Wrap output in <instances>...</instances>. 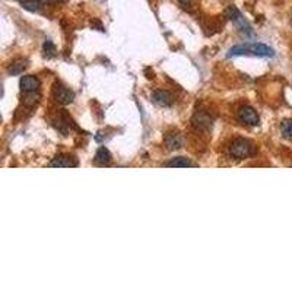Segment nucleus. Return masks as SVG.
Returning a JSON list of instances; mask_svg holds the SVG:
<instances>
[{
    "instance_id": "39448f33",
    "label": "nucleus",
    "mask_w": 292,
    "mask_h": 292,
    "mask_svg": "<svg viewBox=\"0 0 292 292\" xmlns=\"http://www.w3.org/2000/svg\"><path fill=\"white\" fill-rule=\"evenodd\" d=\"M238 118L249 126H257L260 121V117L257 114V111L250 105H243L238 108Z\"/></svg>"
},
{
    "instance_id": "9d476101",
    "label": "nucleus",
    "mask_w": 292,
    "mask_h": 292,
    "mask_svg": "<svg viewBox=\"0 0 292 292\" xmlns=\"http://www.w3.org/2000/svg\"><path fill=\"white\" fill-rule=\"evenodd\" d=\"M164 142H165V145H167L168 149L174 151V149H180L184 145V137L181 136L178 132H170V133L165 135Z\"/></svg>"
},
{
    "instance_id": "2eb2a0df",
    "label": "nucleus",
    "mask_w": 292,
    "mask_h": 292,
    "mask_svg": "<svg viewBox=\"0 0 292 292\" xmlns=\"http://www.w3.org/2000/svg\"><path fill=\"white\" fill-rule=\"evenodd\" d=\"M281 132H282V135L285 137H288V139H291L292 137V120H284L282 123H281Z\"/></svg>"
},
{
    "instance_id": "423d86ee",
    "label": "nucleus",
    "mask_w": 292,
    "mask_h": 292,
    "mask_svg": "<svg viewBox=\"0 0 292 292\" xmlns=\"http://www.w3.org/2000/svg\"><path fill=\"white\" fill-rule=\"evenodd\" d=\"M225 13H227V16L230 18V20H233L234 23L243 31V32H250L252 34V28H250V25L247 23V20L243 18V15H241V12L235 7V6H230L227 10H225Z\"/></svg>"
},
{
    "instance_id": "f3484780",
    "label": "nucleus",
    "mask_w": 292,
    "mask_h": 292,
    "mask_svg": "<svg viewBox=\"0 0 292 292\" xmlns=\"http://www.w3.org/2000/svg\"><path fill=\"white\" fill-rule=\"evenodd\" d=\"M44 3H57V1H61V0H42Z\"/></svg>"
},
{
    "instance_id": "dca6fc26",
    "label": "nucleus",
    "mask_w": 292,
    "mask_h": 292,
    "mask_svg": "<svg viewBox=\"0 0 292 292\" xmlns=\"http://www.w3.org/2000/svg\"><path fill=\"white\" fill-rule=\"evenodd\" d=\"M44 51H45V56H48V57H53L54 56L56 48H54V45H53L51 41H45L44 42Z\"/></svg>"
},
{
    "instance_id": "1a4fd4ad",
    "label": "nucleus",
    "mask_w": 292,
    "mask_h": 292,
    "mask_svg": "<svg viewBox=\"0 0 292 292\" xmlns=\"http://www.w3.org/2000/svg\"><path fill=\"white\" fill-rule=\"evenodd\" d=\"M50 167H56V168H72V167H78V159L75 156L70 155H57L53 158V161L50 162Z\"/></svg>"
},
{
    "instance_id": "a211bd4d",
    "label": "nucleus",
    "mask_w": 292,
    "mask_h": 292,
    "mask_svg": "<svg viewBox=\"0 0 292 292\" xmlns=\"http://www.w3.org/2000/svg\"><path fill=\"white\" fill-rule=\"evenodd\" d=\"M178 1H180V3H183V4H189L192 0H178Z\"/></svg>"
},
{
    "instance_id": "4468645a",
    "label": "nucleus",
    "mask_w": 292,
    "mask_h": 292,
    "mask_svg": "<svg viewBox=\"0 0 292 292\" xmlns=\"http://www.w3.org/2000/svg\"><path fill=\"white\" fill-rule=\"evenodd\" d=\"M20 4L23 9L29 12H38L41 9V1L39 0H20Z\"/></svg>"
},
{
    "instance_id": "0eeeda50",
    "label": "nucleus",
    "mask_w": 292,
    "mask_h": 292,
    "mask_svg": "<svg viewBox=\"0 0 292 292\" xmlns=\"http://www.w3.org/2000/svg\"><path fill=\"white\" fill-rule=\"evenodd\" d=\"M214 118L205 111H197L195 116L192 117V124L196 130H209L212 127Z\"/></svg>"
},
{
    "instance_id": "6ab92c4d",
    "label": "nucleus",
    "mask_w": 292,
    "mask_h": 292,
    "mask_svg": "<svg viewBox=\"0 0 292 292\" xmlns=\"http://www.w3.org/2000/svg\"><path fill=\"white\" fill-rule=\"evenodd\" d=\"M291 23H292V18H291Z\"/></svg>"
},
{
    "instance_id": "f257e3e1",
    "label": "nucleus",
    "mask_w": 292,
    "mask_h": 292,
    "mask_svg": "<svg viewBox=\"0 0 292 292\" xmlns=\"http://www.w3.org/2000/svg\"><path fill=\"white\" fill-rule=\"evenodd\" d=\"M237 56H256V57H273L275 50L266 44L252 42V44H241L230 48L227 57H237Z\"/></svg>"
},
{
    "instance_id": "6e6552de",
    "label": "nucleus",
    "mask_w": 292,
    "mask_h": 292,
    "mask_svg": "<svg viewBox=\"0 0 292 292\" xmlns=\"http://www.w3.org/2000/svg\"><path fill=\"white\" fill-rule=\"evenodd\" d=\"M152 101L159 107H171L174 104L175 98L171 92L164 89H156L152 92Z\"/></svg>"
},
{
    "instance_id": "f8f14e48",
    "label": "nucleus",
    "mask_w": 292,
    "mask_h": 292,
    "mask_svg": "<svg viewBox=\"0 0 292 292\" xmlns=\"http://www.w3.org/2000/svg\"><path fill=\"white\" fill-rule=\"evenodd\" d=\"M164 167H180V168H186V167H193V162L186 158V156H177V158H173L170 161H167L164 164Z\"/></svg>"
},
{
    "instance_id": "20e7f679",
    "label": "nucleus",
    "mask_w": 292,
    "mask_h": 292,
    "mask_svg": "<svg viewBox=\"0 0 292 292\" xmlns=\"http://www.w3.org/2000/svg\"><path fill=\"white\" fill-rule=\"evenodd\" d=\"M20 91L23 95H29V94H37L39 91V86H41V82L37 76H32V75H26V76H22L19 82Z\"/></svg>"
},
{
    "instance_id": "9b49d317",
    "label": "nucleus",
    "mask_w": 292,
    "mask_h": 292,
    "mask_svg": "<svg viewBox=\"0 0 292 292\" xmlns=\"http://www.w3.org/2000/svg\"><path fill=\"white\" fill-rule=\"evenodd\" d=\"M111 159H113L111 152H110V151H108L105 146H101V148H98L97 154H95V158H94V161H95L97 164L105 165V164H110V162H111Z\"/></svg>"
},
{
    "instance_id": "f03ea898",
    "label": "nucleus",
    "mask_w": 292,
    "mask_h": 292,
    "mask_svg": "<svg viewBox=\"0 0 292 292\" xmlns=\"http://www.w3.org/2000/svg\"><path fill=\"white\" fill-rule=\"evenodd\" d=\"M230 151V155L235 158V159H246V158H250L254 155L256 149H254V145L249 140V139H244V137H238V139H234L228 148Z\"/></svg>"
},
{
    "instance_id": "7ed1b4c3",
    "label": "nucleus",
    "mask_w": 292,
    "mask_h": 292,
    "mask_svg": "<svg viewBox=\"0 0 292 292\" xmlns=\"http://www.w3.org/2000/svg\"><path fill=\"white\" fill-rule=\"evenodd\" d=\"M53 97L56 98V101H57L58 104H61V105H69V104L73 102L75 94H73V91H70V89H69L67 86H64L63 83L56 82V83L53 85Z\"/></svg>"
},
{
    "instance_id": "ddd939ff",
    "label": "nucleus",
    "mask_w": 292,
    "mask_h": 292,
    "mask_svg": "<svg viewBox=\"0 0 292 292\" xmlns=\"http://www.w3.org/2000/svg\"><path fill=\"white\" fill-rule=\"evenodd\" d=\"M25 69H26V60L19 58V60H15V61L7 67V72H9L10 75H20V73H23Z\"/></svg>"
}]
</instances>
